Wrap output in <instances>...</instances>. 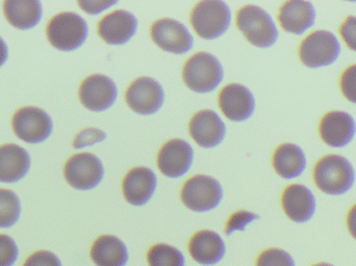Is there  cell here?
<instances>
[{
    "label": "cell",
    "instance_id": "74e56055",
    "mask_svg": "<svg viewBox=\"0 0 356 266\" xmlns=\"http://www.w3.org/2000/svg\"><path fill=\"white\" fill-rule=\"evenodd\" d=\"M313 266H334V265H330V263H318V265H315Z\"/></svg>",
    "mask_w": 356,
    "mask_h": 266
},
{
    "label": "cell",
    "instance_id": "8d00e7d4",
    "mask_svg": "<svg viewBox=\"0 0 356 266\" xmlns=\"http://www.w3.org/2000/svg\"><path fill=\"white\" fill-rule=\"evenodd\" d=\"M8 60V46L3 40L0 38V67Z\"/></svg>",
    "mask_w": 356,
    "mask_h": 266
},
{
    "label": "cell",
    "instance_id": "d6a6232c",
    "mask_svg": "<svg viewBox=\"0 0 356 266\" xmlns=\"http://www.w3.org/2000/svg\"><path fill=\"white\" fill-rule=\"evenodd\" d=\"M23 266H62V263L51 252L39 251L31 255Z\"/></svg>",
    "mask_w": 356,
    "mask_h": 266
},
{
    "label": "cell",
    "instance_id": "484cf974",
    "mask_svg": "<svg viewBox=\"0 0 356 266\" xmlns=\"http://www.w3.org/2000/svg\"><path fill=\"white\" fill-rule=\"evenodd\" d=\"M18 196L10 190L0 188V228L12 227L20 217Z\"/></svg>",
    "mask_w": 356,
    "mask_h": 266
},
{
    "label": "cell",
    "instance_id": "4316f807",
    "mask_svg": "<svg viewBox=\"0 0 356 266\" xmlns=\"http://www.w3.org/2000/svg\"><path fill=\"white\" fill-rule=\"evenodd\" d=\"M150 266H184V257L180 251L168 244H159L148 251Z\"/></svg>",
    "mask_w": 356,
    "mask_h": 266
},
{
    "label": "cell",
    "instance_id": "7c38bea8",
    "mask_svg": "<svg viewBox=\"0 0 356 266\" xmlns=\"http://www.w3.org/2000/svg\"><path fill=\"white\" fill-rule=\"evenodd\" d=\"M79 100L88 110L104 112L116 101L117 87L106 75L95 74L87 77L79 87Z\"/></svg>",
    "mask_w": 356,
    "mask_h": 266
},
{
    "label": "cell",
    "instance_id": "4fadbf2b",
    "mask_svg": "<svg viewBox=\"0 0 356 266\" xmlns=\"http://www.w3.org/2000/svg\"><path fill=\"white\" fill-rule=\"evenodd\" d=\"M218 103L224 116L234 122H243L250 118L255 108L252 93L238 83L224 87L220 92Z\"/></svg>",
    "mask_w": 356,
    "mask_h": 266
},
{
    "label": "cell",
    "instance_id": "7a4b0ae2",
    "mask_svg": "<svg viewBox=\"0 0 356 266\" xmlns=\"http://www.w3.org/2000/svg\"><path fill=\"white\" fill-rule=\"evenodd\" d=\"M182 78L192 91L209 93L223 81V68L211 53L198 52L186 60L182 69Z\"/></svg>",
    "mask_w": 356,
    "mask_h": 266
},
{
    "label": "cell",
    "instance_id": "e0dca14e",
    "mask_svg": "<svg viewBox=\"0 0 356 266\" xmlns=\"http://www.w3.org/2000/svg\"><path fill=\"white\" fill-rule=\"evenodd\" d=\"M138 21L127 10H118L100 20L98 33L110 45H123L137 33Z\"/></svg>",
    "mask_w": 356,
    "mask_h": 266
},
{
    "label": "cell",
    "instance_id": "2e32d148",
    "mask_svg": "<svg viewBox=\"0 0 356 266\" xmlns=\"http://www.w3.org/2000/svg\"><path fill=\"white\" fill-rule=\"evenodd\" d=\"M356 133V123L351 115L345 112H330L322 118L320 135L328 146L343 148L350 144Z\"/></svg>",
    "mask_w": 356,
    "mask_h": 266
},
{
    "label": "cell",
    "instance_id": "44dd1931",
    "mask_svg": "<svg viewBox=\"0 0 356 266\" xmlns=\"http://www.w3.org/2000/svg\"><path fill=\"white\" fill-rule=\"evenodd\" d=\"M278 20L284 31L302 35L316 21V10L311 2L292 0L280 8Z\"/></svg>",
    "mask_w": 356,
    "mask_h": 266
},
{
    "label": "cell",
    "instance_id": "5bb4252c",
    "mask_svg": "<svg viewBox=\"0 0 356 266\" xmlns=\"http://www.w3.org/2000/svg\"><path fill=\"white\" fill-rule=\"evenodd\" d=\"M192 147L184 140H171L164 144L158 155V167L167 177L178 178L190 169L193 163Z\"/></svg>",
    "mask_w": 356,
    "mask_h": 266
},
{
    "label": "cell",
    "instance_id": "e575fe53",
    "mask_svg": "<svg viewBox=\"0 0 356 266\" xmlns=\"http://www.w3.org/2000/svg\"><path fill=\"white\" fill-rule=\"evenodd\" d=\"M117 1H79L77 4L81 6V10L87 12L88 14H98L102 10H106L110 6L116 4Z\"/></svg>",
    "mask_w": 356,
    "mask_h": 266
},
{
    "label": "cell",
    "instance_id": "8992f818",
    "mask_svg": "<svg viewBox=\"0 0 356 266\" xmlns=\"http://www.w3.org/2000/svg\"><path fill=\"white\" fill-rule=\"evenodd\" d=\"M341 53V45L334 33L317 31L307 35L299 48L300 60L309 68L334 64Z\"/></svg>",
    "mask_w": 356,
    "mask_h": 266
},
{
    "label": "cell",
    "instance_id": "836d02e7",
    "mask_svg": "<svg viewBox=\"0 0 356 266\" xmlns=\"http://www.w3.org/2000/svg\"><path fill=\"white\" fill-rule=\"evenodd\" d=\"M340 33L346 45L356 51V17H348L341 26Z\"/></svg>",
    "mask_w": 356,
    "mask_h": 266
},
{
    "label": "cell",
    "instance_id": "83f0119b",
    "mask_svg": "<svg viewBox=\"0 0 356 266\" xmlns=\"http://www.w3.org/2000/svg\"><path fill=\"white\" fill-rule=\"evenodd\" d=\"M257 266H296L289 253L280 249H269L257 258Z\"/></svg>",
    "mask_w": 356,
    "mask_h": 266
},
{
    "label": "cell",
    "instance_id": "d6986e66",
    "mask_svg": "<svg viewBox=\"0 0 356 266\" xmlns=\"http://www.w3.org/2000/svg\"><path fill=\"white\" fill-rule=\"evenodd\" d=\"M156 177L145 167L131 169L123 179L122 190L125 200L134 206H143L154 196Z\"/></svg>",
    "mask_w": 356,
    "mask_h": 266
},
{
    "label": "cell",
    "instance_id": "277c9868",
    "mask_svg": "<svg viewBox=\"0 0 356 266\" xmlns=\"http://www.w3.org/2000/svg\"><path fill=\"white\" fill-rule=\"evenodd\" d=\"M236 26L247 41L259 48H269L276 43L278 31L269 14L257 6H243L236 14Z\"/></svg>",
    "mask_w": 356,
    "mask_h": 266
},
{
    "label": "cell",
    "instance_id": "ffe728a7",
    "mask_svg": "<svg viewBox=\"0 0 356 266\" xmlns=\"http://www.w3.org/2000/svg\"><path fill=\"white\" fill-rule=\"evenodd\" d=\"M225 244L219 234L209 230L197 232L188 244L192 258L201 265H213L225 255Z\"/></svg>",
    "mask_w": 356,
    "mask_h": 266
},
{
    "label": "cell",
    "instance_id": "f1b7e54d",
    "mask_svg": "<svg viewBox=\"0 0 356 266\" xmlns=\"http://www.w3.org/2000/svg\"><path fill=\"white\" fill-rule=\"evenodd\" d=\"M18 258V248L13 238L0 234V266H13Z\"/></svg>",
    "mask_w": 356,
    "mask_h": 266
},
{
    "label": "cell",
    "instance_id": "cb8c5ba5",
    "mask_svg": "<svg viewBox=\"0 0 356 266\" xmlns=\"http://www.w3.org/2000/svg\"><path fill=\"white\" fill-rule=\"evenodd\" d=\"M3 14L8 22L19 29H29L41 20V2L37 0H6Z\"/></svg>",
    "mask_w": 356,
    "mask_h": 266
},
{
    "label": "cell",
    "instance_id": "ac0fdd59",
    "mask_svg": "<svg viewBox=\"0 0 356 266\" xmlns=\"http://www.w3.org/2000/svg\"><path fill=\"white\" fill-rule=\"evenodd\" d=\"M282 208L295 223H307L314 217L317 203L313 192L301 184H292L282 194Z\"/></svg>",
    "mask_w": 356,
    "mask_h": 266
},
{
    "label": "cell",
    "instance_id": "d4e9b609",
    "mask_svg": "<svg viewBox=\"0 0 356 266\" xmlns=\"http://www.w3.org/2000/svg\"><path fill=\"white\" fill-rule=\"evenodd\" d=\"M273 167L280 177L293 179L305 172L307 157L297 144H282L274 152Z\"/></svg>",
    "mask_w": 356,
    "mask_h": 266
},
{
    "label": "cell",
    "instance_id": "1f68e13d",
    "mask_svg": "<svg viewBox=\"0 0 356 266\" xmlns=\"http://www.w3.org/2000/svg\"><path fill=\"white\" fill-rule=\"evenodd\" d=\"M259 219L257 215H253L247 211H238L234 213L228 219L227 225H226L225 233L230 235L234 231H244L247 225Z\"/></svg>",
    "mask_w": 356,
    "mask_h": 266
},
{
    "label": "cell",
    "instance_id": "d590c367",
    "mask_svg": "<svg viewBox=\"0 0 356 266\" xmlns=\"http://www.w3.org/2000/svg\"><path fill=\"white\" fill-rule=\"evenodd\" d=\"M347 227L353 238L356 240V204L349 211L347 217Z\"/></svg>",
    "mask_w": 356,
    "mask_h": 266
},
{
    "label": "cell",
    "instance_id": "f546056e",
    "mask_svg": "<svg viewBox=\"0 0 356 266\" xmlns=\"http://www.w3.org/2000/svg\"><path fill=\"white\" fill-rule=\"evenodd\" d=\"M106 134L104 131L97 128H87L81 131V133L75 136L73 140L72 146L75 149L85 148V147L92 146L96 142H104L106 140Z\"/></svg>",
    "mask_w": 356,
    "mask_h": 266
},
{
    "label": "cell",
    "instance_id": "7402d4cb",
    "mask_svg": "<svg viewBox=\"0 0 356 266\" xmlns=\"http://www.w3.org/2000/svg\"><path fill=\"white\" fill-rule=\"evenodd\" d=\"M31 167V157L22 147L15 144L0 146V182L14 183L22 179Z\"/></svg>",
    "mask_w": 356,
    "mask_h": 266
},
{
    "label": "cell",
    "instance_id": "52a82bcc",
    "mask_svg": "<svg viewBox=\"0 0 356 266\" xmlns=\"http://www.w3.org/2000/svg\"><path fill=\"white\" fill-rule=\"evenodd\" d=\"M223 190L217 180L209 176L196 175L184 184L180 192L182 203L188 209L204 213L216 208L221 202Z\"/></svg>",
    "mask_w": 356,
    "mask_h": 266
},
{
    "label": "cell",
    "instance_id": "4dcf8cb0",
    "mask_svg": "<svg viewBox=\"0 0 356 266\" xmlns=\"http://www.w3.org/2000/svg\"><path fill=\"white\" fill-rule=\"evenodd\" d=\"M340 87L343 95L349 101L356 103V65L349 67L341 76Z\"/></svg>",
    "mask_w": 356,
    "mask_h": 266
},
{
    "label": "cell",
    "instance_id": "9c48e42d",
    "mask_svg": "<svg viewBox=\"0 0 356 266\" xmlns=\"http://www.w3.org/2000/svg\"><path fill=\"white\" fill-rule=\"evenodd\" d=\"M15 134L29 144L43 142L52 131V121L45 110L33 106L20 108L12 119Z\"/></svg>",
    "mask_w": 356,
    "mask_h": 266
},
{
    "label": "cell",
    "instance_id": "30bf717a",
    "mask_svg": "<svg viewBox=\"0 0 356 266\" xmlns=\"http://www.w3.org/2000/svg\"><path fill=\"white\" fill-rule=\"evenodd\" d=\"M125 99L134 112L148 116L162 108L165 99L164 90L154 79L140 77L129 85Z\"/></svg>",
    "mask_w": 356,
    "mask_h": 266
},
{
    "label": "cell",
    "instance_id": "9a60e30c",
    "mask_svg": "<svg viewBox=\"0 0 356 266\" xmlns=\"http://www.w3.org/2000/svg\"><path fill=\"white\" fill-rule=\"evenodd\" d=\"M188 133L197 144L211 149L221 144L225 138L226 127L213 110H203L191 119Z\"/></svg>",
    "mask_w": 356,
    "mask_h": 266
},
{
    "label": "cell",
    "instance_id": "ba28073f",
    "mask_svg": "<svg viewBox=\"0 0 356 266\" xmlns=\"http://www.w3.org/2000/svg\"><path fill=\"white\" fill-rule=\"evenodd\" d=\"M104 175L102 161L91 153L73 155L64 167L65 179L75 190H89L96 188Z\"/></svg>",
    "mask_w": 356,
    "mask_h": 266
},
{
    "label": "cell",
    "instance_id": "5b68a950",
    "mask_svg": "<svg viewBox=\"0 0 356 266\" xmlns=\"http://www.w3.org/2000/svg\"><path fill=\"white\" fill-rule=\"evenodd\" d=\"M232 20L229 6L219 0L198 2L191 13V23L199 37L215 40L227 31Z\"/></svg>",
    "mask_w": 356,
    "mask_h": 266
},
{
    "label": "cell",
    "instance_id": "603a6c76",
    "mask_svg": "<svg viewBox=\"0 0 356 266\" xmlns=\"http://www.w3.org/2000/svg\"><path fill=\"white\" fill-rule=\"evenodd\" d=\"M91 258L97 266H125L129 252L116 236L102 235L92 246Z\"/></svg>",
    "mask_w": 356,
    "mask_h": 266
},
{
    "label": "cell",
    "instance_id": "8fae6325",
    "mask_svg": "<svg viewBox=\"0 0 356 266\" xmlns=\"http://www.w3.org/2000/svg\"><path fill=\"white\" fill-rule=\"evenodd\" d=\"M152 41L171 53L184 54L193 47V38L182 23L175 19L164 18L152 24L150 31Z\"/></svg>",
    "mask_w": 356,
    "mask_h": 266
},
{
    "label": "cell",
    "instance_id": "3957f363",
    "mask_svg": "<svg viewBox=\"0 0 356 266\" xmlns=\"http://www.w3.org/2000/svg\"><path fill=\"white\" fill-rule=\"evenodd\" d=\"M88 31V24L83 17L72 12L56 15L46 27L48 41L62 51H72L81 47L87 39Z\"/></svg>",
    "mask_w": 356,
    "mask_h": 266
},
{
    "label": "cell",
    "instance_id": "6da1fadb",
    "mask_svg": "<svg viewBox=\"0 0 356 266\" xmlns=\"http://www.w3.org/2000/svg\"><path fill=\"white\" fill-rule=\"evenodd\" d=\"M314 180L322 192L340 196L353 188L355 172L348 159L341 155H327L316 163Z\"/></svg>",
    "mask_w": 356,
    "mask_h": 266
}]
</instances>
